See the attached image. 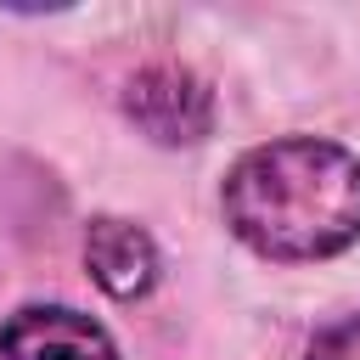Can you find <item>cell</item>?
<instances>
[{
  "instance_id": "cell-1",
  "label": "cell",
  "mask_w": 360,
  "mask_h": 360,
  "mask_svg": "<svg viewBox=\"0 0 360 360\" xmlns=\"http://www.w3.org/2000/svg\"><path fill=\"white\" fill-rule=\"evenodd\" d=\"M225 231L270 264H315L360 242V158L321 135L242 152L219 186Z\"/></svg>"
},
{
  "instance_id": "cell-2",
  "label": "cell",
  "mask_w": 360,
  "mask_h": 360,
  "mask_svg": "<svg viewBox=\"0 0 360 360\" xmlns=\"http://www.w3.org/2000/svg\"><path fill=\"white\" fill-rule=\"evenodd\" d=\"M124 112L158 146H191L214 129V90L180 62H152L124 84Z\"/></svg>"
},
{
  "instance_id": "cell-3",
  "label": "cell",
  "mask_w": 360,
  "mask_h": 360,
  "mask_svg": "<svg viewBox=\"0 0 360 360\" xmlns=\"http://www.w3.org/2000/svg\"><path fill=\"white\" fill-rule=\"evenodd\" d=\"M0 360H118V343L73 304H22L0 326Z\"/></svg>"
},
{
  "instance_id": "cell-4",
  "label": "cell",
  "mask_w": 360,
  "mask_h": 360,
  "mask_svg": "<svg viewBox=\"0 0 360 360\" xmlns=\"http://www.w3.org/2000/svg\"><path fill=\"white\" fill-rule=\"evenodd\" d=\"M84 264H90V281L107 298H124V304L129 298H146L158 287V270H163L158 242L135 219H124V214L90 219V231H84Z\"/></svg>"
},
{
  "instance_id": "cell-5",
  "label": "cell",
  "mask_w": 360,
  "mask_h": 360,
  "mask_svg": "<svg viewBox=\"0 0 360 360\" xmlns=\"http://www.w3.org/2000/svg\"><path fill=\"white\" fill-rule=\"evenodd\" d=\"M304 360H360V315L349 321H332L309 338V354Z\"/></svg>"
}]
</instances>
